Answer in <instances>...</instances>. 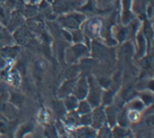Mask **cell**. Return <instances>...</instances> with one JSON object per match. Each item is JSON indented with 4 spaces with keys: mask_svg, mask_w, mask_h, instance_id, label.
I'll use <instances>...</instances> for the list:
<instances>
[{
    "mask_svg": "<svg viewBox=\"0 0 154 138\" xmlns=\"http://www.w3.org/2000/svg\"><path fill=\"white\" fill-rule=\"evenodd\" d=\"M88 82H89V91H88V96L85 99L92 105V108H96L98 105H101L103 89L97 82V80L92 76H90L88 78Z\"/></svg>",
    "mask_w": 154,
    "mask_h": 138,
    "instance_id": "obj_1",
    "label": "cell"
},
{
    "mask_svg": "<svg viewBox=\"0 0 154 138\" xmlns=\"http://www.w3.org/2000/svg\"><path fill=\"white\" fill-rule=\"evenodd\" d=\"M60 23L67 29H71V30H77L84 21V15L80 13H71V14L65 15L59 19Z\"/></svg>",
    "mask_w": 154,
    "mask_h": 138,
    "instance_id": "obj_2",
    "label": "cell"
},
{
    "mask_svg": "<svg viewBox=\"0 0 154 138\" xmlns=\"http://www.w3.org/2000/svg\"><path fill=\"white\" fill-rule=\"evenodd\" d=\"M88 91H89V82H88V78L82 76L81 78H79L75 81V84L73 87V94L78 100H83L85 99L88 96Z\"/></svg>",
    "mask_w": 154,
    "mask_h": 138,
    "instance_id": "obj_3",
    "label": "cell"
},
{
    "mask_svg": "<svg viewBox=\"0 0 154 138\" xmlns=\"http://www.w3.org/2000/svg\"><path fill=\"white\" fill-rule=\"evenodd\" d=\"M86 54V47L83 44L80 43H77L74 46L70 47L69 49H67V53H66V58H67V61L69 63H75L78 59L82 56Z\"/></svg>",
    "mask_w": 154,
    "mask_h": 138,
    "instance_id": "obj_4",
    "label": "cell"
},
{
    "mask_svg": "<svg viewBox=\"0 0 154 138\" xmlns=\"http://www.w3.org/2000/svg\"><path fill=\"white\" fill-rule=\"evenodd\" d=\"M91 114H92V124H91V126L96 129V130L106 124V116H105V111H104L103 106H100V105L96 106L94 110H92Z\"/></svg>",
    "mask_w": 154,
    "mask_h": 138,
    "instance_id": "obj_5",
    "label": "cell"
},
{
    "mask_svg": "<svg viewBox=\"0 0 154 138\" xmlns=\"http://www.w3.org/2000/svg\"><path fill=\"white\" fill-rule=\"evenodd\" d=\"M96 134L97 130L92 126H83V125L75 127L72 132L73 138H96Z\"/></svg>",
    "mask_w": 154,
    "mask_h": 138,
    "instance_id": "obj_6",
    "label": "cell"
},
{
    "mask_svg": "<svg viewBox=\"0 0 154 138\" xmlns=\"http://www.w3.org/2000/svg\"><path fill=\"white\" fill-rule=\"evenodd\" d=\"M75 81H77V79H68L60 86L59 90H58V96L60 99H65L66 96L72 94Z\"/></svg>",
    "mask_w": 154,
    "mask_h": 138,
    "instance_id": "obj_7",
    "label": "cell"
},
{
    "mask_svg": "<svg viewBox=\"0 0 154 138\" xmlns=\"http://www.w3.org/2000/svg\"><path fill=\"white\" fill-rule=\"evenodd\" d=\"M105 111V116H106V124L112 128L115 125H117V116H118V112L117 108L113 105H108L107 108H104Z\"/></svg>",
    "mask_w": 154,
    "mask_h": 138,
    "instance_id": "obj_8",
    "label": "cell"
},
{
    "mask_svg": "<svg viewBox=\"0 0 154 138\" xmlns=\"http://www.w3.org/2000/svg\"><path fill=\"white\" fill-rule=\"evenodd\" d=\"M19 53H20V47L15 44L0 48V56L2 58H6V59H11V58L17 57Z\"/></svg>",
    "mask_w": 154,
    "mask_h": 138,
    "instance_id": "obj_9",
    "label": "cell"
},
{
    "mask_svg": "<svg viewBox=\"0 0 154 138\" xmlns=\"http://www.w3.org/2000/svg\"><path fill=\"white\" fill-rule=\"evenodd\" d=\"M13 44H15L13 36H11L10 32L7 29L0 25V48L8 45H13Z\"/></svg>",
    "mask_w": 154,
    "mask_h": 138,
    "instance_id": "obj_10",
    "label": "cell"
},
{
    "mask_svg": "<svg viewBox=\"0 0 154 138\" xmlns=\"http://www.w3.org/2000/svg\"><path fill=\"white\" fill-rule=\"evenodd\" d=\"M112 134L114 138H129L131 137V132L128 127H122L119 125H115L112 127Z\"/></svg>",
    "mask_w": 154,
    "mask_h": 138,
    "instance_id": "obj_11",
    "label": "cell"
},
{
    "mask_svg": "<svg viewBox=\"0 0 154 138\" xmlns=\"http://www.w3.org/2000/svg\"><path fill=\"white\" fill-rule=\"evenodd\" d=\"M137 43H138L137 56L141 58L146 53V39H145V36L142 33H138V35H137Z\"/></svg>",
    "mask_w": 154,
    "mask_h": 138,
    "instance_id": "obj_12",
    "label": "cell"
},
{
    "mask_svg": "<svg viewBox=\"0 0 154 138\" xmlns=\"http://www.w3.org/2000/svg\"><path fill=\"white\" fill-rule=\"evenodd\" d=\"M100 31H101V25L97 22H94V20H92V22H89L84 27V33L92 36V37H96L100 33Z\"/></svg>",
    "mask_w": 154,
    "mask_h": 138,
    "instance_id": "obj_13",
    "label": "cell"
},
{
    "mask_svg": "<svg viewBox=\"0 0 154 138\" xmlns=\"http://www.w3.org/2000/svg\"><path fill=\"white\" fill-rule=\"evenodd\" d=\"M78 103H79V100L73 94H70V96H66L63 99V106L68 112L74 111L78 106Z\"/></svg>",
    "mask_w": 154,
    "mask_h": 138,
    "instance_id": "obj_14",
    "label": "cell"
},
{
    "mask_svg": "<svg viewBox=\"0 0 154 138\" xmlns=\"http://www.w3.org/2000/svg\"><path fill=\"white\" fill-rule=\"evenodd\" d=\"M75 110H77V113L79 115H83V114L91 113L93 108L92 105L90 104L85 99H83V100H79V103H78V106Z\"/></svg>",
    "mask_w": 154,
    "mask_h": 138,
    "instance_id": "obj_15",
    "label": "cell"
},
{
    "mask_svg": "<svg viewBox=\"0 0 154 138\" xmlns=\"http://www.w3.org/2000/svg\"><path fill=\"white\" fill-rule=\"evenodd\" d=\"M144 108H145L144 103L140 99H138V98L131 99L130 101H129V103H128V108H129V110H134V111L141 112L144 110Z\"/></svg>",
    "mask_w": 154,
    "mask_h": 138,
    "instance_id": "obj_16",
    "label": "cell"
},
{
    "mask_svg": "<svg viewBox=\"0 0 154 138\" xmlns=\"http://www.w3.org/2000/svg\"><path fill=\"white\" fill-rule=\"evenodd\" d=\"M139 99L144 103L145 106H149V105H151L153 103V92L152 90L150 91H143V92H140L139 93Z\"/></svg>",
    "mask_w": 154,
    "mask_h": 138,
    "instance_id": "obj_17",
    "label": "cell"
},
{
    "mask_svg": "<svg viewBox=\"0 0 154 138\" xmlns=\"http://www.w3.org/2000/svg\"><path fill=\"white\" fill-rule=\"evenodd\" d=\"M96 138H114L113 134H112V128L107 124H105L104 126H102L100 129H97Z\"/></svg>",
    "mask_w": 154,
    "mask_h": 138,
    "instance_id": "obj_18",
    "label": "cell"
},
{
    "mask_svg": "<svg viewBox=\"0 0 154 138\" xmlns=\"http://www.w3.org/2000/svg\"><path fill=\"white\" fill-rule=\"evenodd\" d=\"M9 101L12 103V104L17 106V108H21V105L23 104V96H21L20 93L18 92H11L9 96Z\"/></svg>",
    "mask_w": 154,
    "mask_h": 138,
    "instance_id": "obj_19",
    "label": "cell"
},
{
    "mask_svg": "<svg viewBox=\"0 0 154 138\" xmlns=\"http://www.w3.org/2000/svg\"><path fill=\"white\" fill-rule=\"evenodd\" d=\"M44 72H45V64H44V61H42V60L36 61L35 66H34V76H35L38 80H41V79L43 78Z\"/></svg>",
    "mask_w": 154,
    "mask_h": 138,
    "instance_id": "obj_20",
    "label": "cell"
},
{
    "mask_svg": "<svg viewBox=\"0 0 154 138\" xmlns=\"http://www.w3.org/2000/svg\"><path fill=\"white\" fill-rule=\"evenodd\" d=\"M44 137L45 138H59L58 130L54 125H47L44 129Z\"/></svg>",
    "mask_w": 154,
    "mask_h": 138,
    "instance_id": "obj_21",
    "label": "cell"
},
{
    "mask_svg": "<svg viewBox=\"0 0 154 138\" xmlns=\"http://www.w3.org/2000/svg\"><path fill=\"white\" fill-rule=\"evenodd\" d=\"M33 128H34V126H32L31 124H24V125H22V126L18 129L15 136H17V138H24L29 133L32 132Z\"/></svg>",
    "mask_w": 154,
    "mask_h": 138,
    "instance_id": "obj_22",
    "label": "cell"
},
{
    "mask_svg": "<svg viewBox=\"0 0 154 138\" xmlns=\"http://www.w3.org/2000/svg\"><path fill=\"white\" fill-rule=\"evenodd\" d=\"M127 117H128L129 123L136 124V123H138L140 121V118H141V114H140V112H138V111L127 108Z\"/></svg>",
    "mask_w": 154,
    "mask_h": 138,
    "instance_id": "obj_23",
    "label": "cell"
},
{
    "mask_svg": "<svg viewBox=\"0 0 154 138\" xmlns=\"http://www.w3.org/2000/svg\"><path fill=\"white\" fill-rule=\"evenodd\" d=\"M92 124V114L88 113V114H83L79 117V125L83 126H91Z\"/></svg>",
    "mask_w": 154,
    "mask_h": 138,
    "instance_id": "obj_24",
    "label": "cell"
},
{
    "mask_svg": "<svg viewBox=\"0 0 154 138\" xmlns=\"http://www.w3.org/2000/svg\"><path fill=\"white\" fill-rule=\"evenodd\" d=\"M22 23V18H21L20 15L17 14V15H13L12 19L10 20V23H9V30L10 31H13V30H17L18 27L20 24Z\"/></svg>",
    "mask_w": 154,
    "mask_h": 138,
    "instance_id": "obj_25",
    "label": "cell"
},
{
    "mask_svg": "<svg viewBox=\"0 0 154 138\" xmlns=\"http://www.w3.org/2000/svg\"><path fill=\"white\" fill-rule=\"evenodd\" d=\"M71 39H73L74 43H81L82 42V39H83V35L81 34V32L79 30H74L72 31L71 33Z\"/></svg>",
    "mask_w": 154,
    "mask_h": 138,
    "instance_id": "obj_26",
    "label": "cell"
},
{
    "mask_svg": "<svg viewBox=\"0 0 154 138\" xmlns=\"http://www.w3.org/2000/svg\"><path fill=\"white\" fill-rule=\"evenodd\" d=\"M9 81H10V83L13 84V86H18L19 82H20V78H19V75H18V72H10L9 74Z\"/></svg>",
    "mask_w": 154,
    "mask_h": 138,
    "instance_id": "obj_27",
    "label": "cell"
},
{
    "mask_svg": "<svg viewBox=\"0 0 154 138\" xmlns=\"http://www.w3.org/2000/svg\"><path fill=\"white\" fill-rule=\"evenodd\" d=\"M3 91H5V89H3V87H2V86H1V84H0V96L2 94Z\"/></svg>",
    "mask_w": 154,
    "mask_h": 138,
    "instance_id": "obj_28",
    "label": "cell"
},
{
    "mask_svg": "<svg viewBox=\"0 0 154 138\" xmlns=\"http://www.w3.org/2000/svg\"><path fill=\"white\" fill-rule=\"evenodd\" d=\"M44 138H45V137H44Z\"/></svg>",
    "mask_w": 154,
    "mask_h": 138,
    "instance_id": "obj_29",
    "label": "cell"
}]
</instances>
